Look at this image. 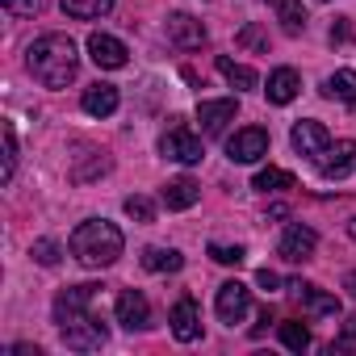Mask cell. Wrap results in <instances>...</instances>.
Here are the masks:
<instances>
[{"mask_svg":"<svg viewBox=\"0 0 356 356\" xmlns=\"http://www.w3.org/2000/svg\"><path fill=\"white\" fill-rule=\"evenodd\" d=\"M26 67L42 88H67L80 72V55L76 42L67 34H42L30 51H26Z\"/></svg>","mask_w":356,"mask_h":356,"instance_id":"obj_1","label":"cell"},{"mask_svg":"<svg viewBox=\"0 0 356 356\" xmlns=\"http://www.w3.org/2000/svg\"><path fill=\"white\" fill-rule=\"evenodd\" d=\"M67 248H72V256H76L84 268H109V264L122 256L126 235H122L113 222H105V218H88V222H80V227L72 231Z\"/></svg>","mask_w":356,"mask_h":356,"instance_id":"obj_2","label":"cell"},{"mask_svg":"<svg viewBox=\"0 0 356 356\" xmlns=\"http://www.w3.org/2000/svg\"><path fill=\"white\" fill-rule=\"evenodd\" d=\"M59 335H63V343H67L72 352H97V348H105V339H109V331H105L88 310L63 318V323H59Z\"/></svg>","mask_w":356,"mask_h":356,"instance_id":"obj_3","label":"cell"},{"mask_svg":"<svg viewBox=\"0 0 356 356\" xmlns=\"http://www.w3.org/2000/svg\"><path fill=\"white\" fill-rule=\"evenodd\" d=\"M159 151H163L168 159H176V163H202V155H206L202 138H197V134H193L189 126H172V130L163 134Z\"/></svg>","mask_w":356,"mask_h":356,"instance_id":"obj_4","label":"cell"},{"mask_svg":"<svg viewBox=\"0 0 356 356\" xmlns=\"http://www.w3.org/2000/svg\"><path fill=\"white\" fill-rule=\"evenodd\" d=\"M227 155H231V163H256L260 155H268V130H260V126L235 130L227 138Z\"/></svg>","mask_w":356,"mask_h":356,"instance_id":"obj_5","label":"cell"},{"mask_svg":"<svg viewBox=\"0 0 356 356\" xmlns=\"http://www.w3.org/2000/svg\"><path fill=\"white\" fill-rule=\"evenodd\" d=\"M218 318L227 323V327H235V323H243L248 318V310H252V293H248V285L243 281H227V285H218Z\"/></svg>","mask_w":356,"mask_h":356,"instance_id":"obj_6","label":"cell"},{"mask_svg":"<svg viewBox=\"0 0 356 356\" xmlns=\"http://www.w3.org/2000/svg\"><path fill=\"white\" fill-rule=\"evenodd\" d=\"M318 172L327 176V181H343L348 172H356V138L331 143V147L318 155Z\"/></svg>","mask_w":356,"mask_h":356,"instance_id":"obj_7","label":"cell"},{"mask_svg":"<svg viewBox=\"0 0 356 356\" xmlns=\"http://www.w3.org/2000/svg\"><path fill=\"white\" fill-rule=\"evenodd\" d=\"M88 59H92L97 67H105V72H118V67H126L130 51H126V42L113 38V34H88Z\"/></svg>","mask_w":356,"mask_h":356,"instance_id":"obj_8","label":"cell"},{"mask_svg":"<svg viewBox=\"0 0 356 356\" xmlns=\"http://www.w3.org/2000/svg\"><path fill=\"white\" fill-rule=\"evenodd\" d=\"M289 143H293V151L298 155H310V159H318L327 147H331V134H327V126L323 122H293V130H289Z\"/></svg>","mask_w":356,"mask_h":356,"instance_id":"obj_9","label":"cell"},{"mask_svg":"<svg viewBox=\"0 0 356 356\" xmlns=\"http://www.w3.org/2000/svg\"><path fill=\"white\" fill-rule=\"evenodd\" d=\"M168 42L181 51H202L206 47V26L189 13H172L168 17Z\"/></svg>","mask_w":356,"mask_h":356,"instance_id":"obj_10","label":"cell"},{"mask_svg":"<svg viewBox=\"0 0 356 356\" xmlns=\"http://www.w3.org/2000/svg\"><path fill=\"white\" fill-rule=\"evenodd\" d=\"M314 248H318V235H314L310 227H302V222L285 227V235H281V243H277V252H281L289 264H302V260H310V256H314Z\"/></svg>","mask_w":356,"mask_h":356,"instance_id":"obj_11","label":"cell"},{"mask_svg":"<svg viewBox=\"0 0 356 356\" xmlns=\"http://www.w3.org/2000/svg\"><path fill=\"white\" fill-rule=\"evenodd\" d=\"M113 310H118V323H122L126 331L151 327V306H147V298H143L138 289H122L118 302H113Z\"/></svg>","mask_w":356,"mask_h":356,"instance_id":"obj_12","label":"cell"},{"mask_svg":"<svg viewBox=\"0 0 356 356\" xmlns=\"http://www.w3.org/2000/svg\"><path fill=\"white\" fill-rule=\"evenodd\" d=\"M235 113H239L235 97H222V101H202V105H197V122H202V130H206L210 138H218V134L235 122Z\"/></svg>","mask_w":356,"mask_h":356,"instance_id":"obj_13","label":"cell"},{"mask_svg":"<svg viewBox=\"0 0 356 356\" xmlns=\"http://www.w3.org/2000/svg\"><path fill=\"white\" fill-rule=\"evenodd\" d=\"M168 323H172V335L181 339V343H193L202 335V310H197V302L193 298H181V302L172 306Z\"/></svg>","mask_w":356,"mask_h":356,"instance_id":"obj_14","label":"cell"},{"mask_svg":"<svg viewBox=\"0 0 356 356\" xmlns=\"http://www.w3.org/2000/svg\"><path fill=\"white\" fill-rule=\"evenodd\" d=\"M289 293L302 302L306 314H339V298L318 289V285H306V281H289Z\"/></svg>","mask_w":356,"mask_h":356,"instance_id":"obj_15","label":"cell"},{"mask_svg":"<svg viewBox=\"0 0 356 356\" xmlns=\"http://www.w3.org/2000/svg\"><path fill=\"white\" fill-rule=\"evenodd\" d=\"M92 298H97V285H67L59 298H55V323H63V318H72V314H80V310H88L92 306Z\"/></svg>","mask_w":356,"mask_h":356,"instance_id":"obj_16","label":"cell"},{"mask_svg":"<svg viewBox=\"0 0 356 356\" xmlns=\"http://www.w3.org/2000/svg\"><path fill=\"white\" fill-rule=\"evenodd\" d=\"M163 206L168 210H189V206H197V197H202V185L193 181V176H176V181H168L163 185Z\"/></svg>","mask_w":356,"mask_h":356,"instance_id":"obj_17","label":"cell"},{"mask_svg":"<svg viewBox=\"0 0 356 356\" xmlns=\"http://www.w3.org/2000/svg\"><path fill=\"white\" fill-rule=\"evenodd\" d=\"M298 88H302L298 72H293V67H277V72L268 76V88H264V92H268L273 105H289V101L298 97Z\"/></svg>","mask_w":356,"mask_h":356,"instance_id":"obj_18","label":"cell"},{"mask_svg":"<svg viewBox=\"0 0 356 356\" xmlns=\"http://www.w3.org/2000/svg\"><path fill=\"white\" fill-rule=\"evenodd\" d=\"M80 105H84V113H92V118H109V113L118 109V88H113V84H92V88H84Z\"/></svg>","mask_w":356,"mask_h":356,"instance_id":"obj_19","label":"cell"},{"mask_svg":"<svg viewBox=\"0 0 356 356\" xmlns=\"http://www.w3.org/2000/svg\"><path fill=\"white\" fill-rule=\"evenodd\" d=\"M323 97H327V101H339V105H356V72L343 67V72L327 76V80H323Z\"/></svg>","mask_w":356,"mask_h":356,"instance_id":"obj_20","label":"cell"},{"mask_svg":"<svg viewBox=\"0 0 356 356\" xmlns=\"http://www.w3.org/2000/svg\"><path fill=\"white\" fill-rule=\"evenodd\" d=\"M143 268L147 273H181L185 268V256L176 248H147L143 252Z\"/></svg>","mask_w":356,"mask_h":356,"instance_id":"obj_21","label":"cell"},{"mask_svg":"<svg viewBox=\"0 0 356 356\" xmlns=\"http://www.w3.org/2000/svg\"><path fill=\"white\" fill-rule=\"evenodd\" d=\"M218 72L227 76V84L231 88H239V92H248V88H256L260 84V76L252 72V67H243V63H235V59H227V55H218Z\"/></svg>","mask_w":356,"mask_h":356,"instance_id":"obj_22","label":"cell"},{"mask_svg":"<svg viewBox=\"0 0 356 356\" xmlns=\"http://www.w3.org/2000/svg\"><path fill=\"white\" fill-rule=\"evenodd\" d=\"M273 9H277L285 34H302V30H306V9H302V0H273Z\"/></svg>","mask_w":356,"mask_h":356,"instance_id":"obj_23","label":"cell"},{"mask_svg":"<svg viewBox=\"0 0 356 356\" xmlns=\"http://www.w3.org/2000/svg\"><path fill=\"white\" fill-rule=\"evenodd\" d=\"M67 17H80V22H97L113 9V0H59Z\"/></svg>","mask_w":356,"mask_h":356,"instance_id":"obj_24","label":"cell"},{"mask_svg":"<svg viewBox=\"0 0 356 356\" xmlns=\"http://www.w3.org/2000/svg\"><path fill=\"white\" fill-rule=\"evenodd\" d=\"M252 189H260V193L293 189V172H285V168H260V172H256V181H252Z\"/></svg>","mask_w":356,"mask_h":356,"instance_id":"obj_25","label":"cell"},{"mask_svg":"<svg viewBox=\"0 0 356 356\" xmlns=\"http://www.w3.org/2000/svg\"><path fill=\"white\" fill-rule=\"evenodd\" d=\"M281 343H285L289 352H306V348H310V327H302L298 318H285V323H281Z\"/></svg>","mask_w":356,"mask_h":356,"instance_id":"obj_26","label":"cell"},{"mask_svg":"<svg viewBox=\"0 0 356 356\" xmlns=\"http://www.w3.org/2000/svg\"><path fill=\"white\" fill-rule=\"evenodd\" d=\"M126 214L134 218V222H155V202L151 197H126Z\"/></svg>","mask_w":356,"mask_h":356,"instance_id":"obj_27","label":"cell"},{"mask_svg":"<svg viewBox=\"0 0 356 356\" xmlns=\"http://www.w3.org/2000/svg\"><path fill=\"white\" fill-rule=\"evenodd\" d=\"M210 256L218 260V264H227V268H239L243 260H248V252L235 243V248H227V243H210Z\"/></svg>","mask_w":356,"mask_h":356,"instance_id":"obj_28","label":"cell"},{"mask_svg":"<svg viewBox=\"0 0 356 356\" xmlns=\"http://www.w3.org/2000/svg\"><path fill=\"white\" fill-rule=\"evenodd\" d=\"M13 168H17V134L13 126H5V181H13Z\"/></svg>","mask_w":356,"mask_h":356,"instance_id":"obj_29","label":"cell"},{"mask_svg":"<svg viewBox=\"0 0 356 356\" xmlns=\"http://www.w3.org/2000/svg\"><path fill=\"white\" fill-rule=\"evenodd\" d=\"M34 260L47 264V268L59 264V243H55V239H38V243H34Z\"/></svg>","mask_w":356,"mask_h":356,"instance_id":"obj_30","label":"cell"},{"mask_svg":"<svg viewBox=\"0 0 356 356\" xmlns=\"http://www.w3.org/2000/svg\"><path fill=\"white\" fill-rule=\"evenodd\" d=\"M331 47H348L352 42V17H335V26H331Z\"/></svg>","mask_w":356,"mask_h":356,"instance_id":"obj_31","label":"cell"},{"mask_svg":"<svg viewBox=\"0 0 356 356\" xmlns=\"http://www.w3.org/2000/svg\"><path fill=\"white\" fill-rule=\"evenodd\" d=\"M239 47H252V51H268V38L260 34V26H248V30H239Z\"/></svg>","mask_w":356,"mask_h":356,"instance_id":"obj_32","label":"cell"},{"mask_svg":"<svg viewBox=\"0 0 356 356\" xmlns=\"http://www.w3.org/2000/svg\"><path fill=\"white\" fill-rule=\"evenodd\" d=\"M5 9H9L13 17H34V13L42 9V0H5Z\"/></svg>","mask_w":356,"mask_h":356,"instance_id":"obj_33","label":"cell"},{"mask_svg":"<svg viewBox=\"0 0 356 356\" xmlns=\"http://www.w3.org/2000/svg\"><path fill=\"white\" fill-rule=\"evenodd\" d=\"M256 285H260V289H281V277H277L273 268H260V273H256Z\"/></svg>","mask_w":356,"mask_h":356,"instance_id":"obj_34","label":"cell"},{"mask_svg":"<svg viewBox=\"0 0 356 356\" xmlns=\"http://www.w3.org/2000/svg\"><path fill=\"white\" fill-rule=\"evenodd\" d=\"M13 356H42V352H38V348H30V343H17V348H13Z\"/></svg>","mask_w":356,"mask_h":356,"instance_id":"obj_35","label":"cell"},{"mask_svg":"<svg viewBox=\"0 0 356 356\" xmlns=\"http://www.w3.org/2000/svg\"><path fill=\"white\" fill-rule=\"evenodd\" d=\"M343 289H348V293L356 298V273H348V277H343Z\"/></svg>","mask_w":356,"mask_h":356,"instance_id":"obj_36","label":"cell"},{"mask_svg":"<svg viewBox=\"0 0 356 356\" xmlns=\"http://www.w3.org/2000/svg\"><path fill=\"white\" fill-rule=\"evenodd\" d=\"M348 235H352V239H356V218H352V222H348Z\"/></svg>","mask_w":356,"mask_h":356,"instance_id":"obj_37","label":"cell"}]
</instances>
